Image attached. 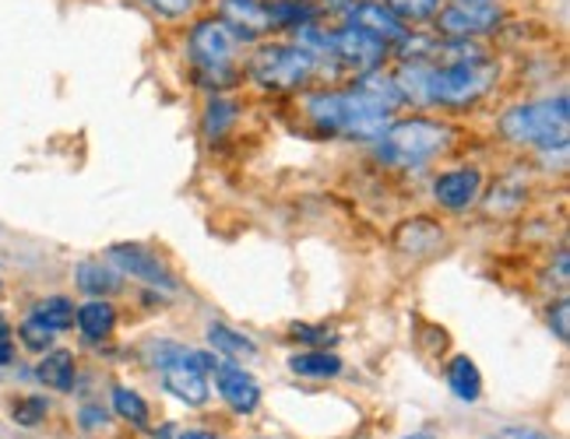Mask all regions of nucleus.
<instances>
[{
    "instance_id": "2",
    "label": "nucleus",
    "mask_w": 570,
    "mask_h": 439,
    "mask_svg": "<svg viewBox=\"0 0 570 439\" xmlns=\"http://www.w3.org/2000/svg\"><path fill=\"white\" fill-rule=\"evenodd\" d=\"M451 127L436 123L426 117H412V120H391V127L377 141V156L387 166L412 169V166H426L436 159L441 151L451 148Z\"/></svg>"
},
{
    "instance_id": "24",
    "label": "nucleus",
    "mask_w": 570,
    "mask_h": 439,
    "mask_svg": "<svg viewBox=\"0 0 570 439\" xmlns=\"http://www.w3.org/2000/svg\"><path fill=\"white\" fill-rule=\"evenodd\" d=\"M233 120H236V106L229 102V99H212L208 102V109H205V134L208 138H223L226 130L233 127Z\"/></svg>"
},
{
    "instance_id": "22",
    "label": "nucleus",
    "mask_w": 570,
    "mask_h": 439,
    "mask_svg": "<svg viewBox=\"0 0 570 439\" xmlns=\"http://www.w3.org/2000/svg\"><path fill=\"white\" fill-rule=\"evenodd\" d=\"M208 341H212V348L218 351V356H229V359H254L257 356V345L247 335H239V331H233V327H226V323H212L208 327Z\"/></svg>"
},
{
    "instance_id": "10",
    "label": "nucleus",
    "mask_w": 570,
    "mask_h": 439,
    "mask_svg": "<svg viewBox=\"0 0 570 439\" xmlns=\"http://www.w3.org/2000/svg\"><path fill=\"white\" fill-rule=\"evenodd\" d=\"M345 18H348L345 21L348 29H360L366 36H374L377 42H384V47L402 42V36H405V26L381 4V0H356V4L345 8Z\"/></svg>"
},
{
    "instance_id": "15",
    "label": "nucleus",
    "mask_w": 570,
    "mask_h": 439,
    "mask_svg": "<svg viewBox=\"0 0 570 439\" xmlns=\"http://www.w3.org/2000/svg\"><path fill=\"white\" fill-rule=\"evenodd\" d=\"M75 281H78V289L81 292H89L96 299H106V296H114L120 292V271L117 268H109V263H99V260H85L78 263V271H75Z\"/></svg>"
},
{
    "instance_id": "31",
    "label": "nucleus",
    "mask_w": 570,
    "mask_h": 439,
    "mask_svg": "<svg viewBox=\"0 0 570 439\" xmlns=\"http://www.w3.org/2000/svg\"><path fill=\"white\" fill-rule=\"evenodd\" d=\"M567 317H570V302L560 299V302H557V310H553V317H550V323H553V331H557L560 341H567Z\"/></svg>"
},
{
    "instance_id": "8",
    "label": "nucleus",
    "mask_w": 570,
    "mask_h": 439,
    "mask_svg": "<svg viewBox=\"0 0 570 439\" xmlns=\"http://www.w3.org/2000/svg\"><path fill=\"white\" fill-rule=\"evenodd\" d=\"M436 18V29L451 39H472V36H487L493 32L500 21H503V11L497 4H462V0H454L451 8H444Z\"/></svg>"
},
{
    "instance_id": "19",
    "label": "nucleus",
    "mask_w": 570,
    "mask_h": 439,
    "mask_svg": "<svg viewBox=\"0 0 570 439\" xmlns=\"http://www.w3.org/2000/svg\"><path fill=\"white\" fill-rule=\"evenodd\" d=\"M448 387L458 401H475L479 393H482V377H479V369L469 356H458L451 359L448 366Z\"/></svg>"
},
{
    "instance_id": "34",
    "label": "nucleus",
    "mask_w": 570,
    "mask_h": 439,
    "mask_svg": "<svg viewBox=\"0 0 570 439\" xmlns=\"http://www.w3.org/2000/svg\"><path fill=\"white\" fill-rule=\"evenodd\" d=\"M180 439H215V436L205 429H187V432H180Z\"/></svg>"
},
{
    "instance_id": "7",
    "label": "nucleus",
    "mask_w": 570,
    "mask_h": 439,
    "mask_svg": "<svg viewBox=\"0 0 570 439\" xmlns=\"http://www.w3.org/2000/svg\"><path fill=\"white\" fill-rule=\"evenodd\" d=\"M387 57V47L377 42L374 36H366L360 29H338L332 32V42H327V57H324V68L332 63L335 71L345 74H370L381 68V60Z\"/></svg>"
},
{
    "instance_id": "23",
    "label": "nucleus",
    "mask_w": 570,
    "mask_h": 439,
    "mask_svg": "<svg viewBox=\"0 0 570 439\" xmlns=\"http://www.w3.org/2000/svg\"><path fill=\"white\" fill-rule=\"evenodd\" d=\"M114 411L120 419H127L130 426H148V405L141 393L127 390V387H117L114 390Z\"/></svg>"
},
{
    "instance_id": "3",
    "label": "nucleus",
    "mask_w": 570,
    "mask_h": 439,
    "mask_svg": "<svg viewBox=\"0 0 570 439\" xmlns=\"http://www.w3.org/2000/svg\"><path fill=\"white\" fill-rule=\"evenodd\" d=\"M567 120L570 106L563 96L539 99L514 106L500 117V134L514 144H535V148H567Z\"/></svg>"
},
{
    "instance_id": "12",
    "label": "nucleus",
    "mask_w": 570,
    "mask_h": 439,
    "mask_svg": "<svg viewBox=\"0 0 570 439\" xmlns=\"http://www.w3.org/2000/svg\"><path fill=\"white\" fill-rule=\"evenodd\" d=\"M482 190V176L479 169H451L444 176H436V183H433V197H436V204H444L448 211H465L475 197Z\"/></svg>"
},
{
    "instance_id": "26",
    "label": "nucleus",
    "mask_w": 570,
    "mask_h": 439,
    "mask_svg": "<svg viewBox=\"0 0 570 439\" xmlns=\"http://www.w3.org/2000/svg\"><path fill=\"white\" fill-rule=\"evenodd\" d=\"M47 401L42 398H18L14 405H11V419L18 422V426H39L42 419H47Z\"/></svg>"
},
{
    "instance_id": "14",
    "label": "nucleus",
    "mask_w": 570,
    "mask_h": 439,
    "mask_svg": "<svg viewBox=\"0 0 570 439\" xmlns=\"http://www.w3.org/2000/svg\"><path fill=\"white\" fill-rule=\"evenodd\" d=\"M394 243H399L405 253L420 257V253H430L444 243V229L430 222V218H412V222H405L399 232H394Z\"/></svg>"
},
{
    "instance_id": "6",
    "label": "nucleus",
    "mask_w": 570,
    "mask_h": 439,
    "mask_svg": "<svg viewBox=\"0 0 570 439\" xmlns=\"http://www.w3.org/2000/svg\"><path fill=\"white\" fill-rule=\"evenodd\" d=\"M159 351H166V356H156V362L163 366L166 390L184 405H205L212 393L208 366H215V362L205 359V351H187L180 345H163Z\"/></svg>"
},
{
    "instance_id": "9",
    "label": "nucleus",
    "mask_w": 570,
    "mask_h": 439,
    "mask_svg": "<svg viewBox=\"0 0 570 439\" xmlns=\"http://www.w3.org/2000/svg\"><path fill=\"white\" fill-rule=\"evenodd\" d=\"M106 257H109V263H114L117 271L138 278L145 285H156V289H166V292L177 289V278L169 275L166 263L151 250L138 247V243H117V247H109Z\"/></svg>"
},
{
    "instance_id": "36",
    "label": "nucleus",
    "mask_w": 570,
    "mask_h": 439,
    "mask_svg": "<svg viewBox=\"0 0 570 439\" xmlns=\"http://www.w3.org/2000/svg\"><path fill=\"white\" fill-rule=\"evenodd\" d=\"M462 4H493V0H462Z\"/></svg>"
},
{
    "instance_id": "33",
    "label": "nucleus",
    "mask_w": 570,
    "mask_h": 439,
    "mask_svg": "<svg viewBox=\"0 0 570 439\" xmlns=\"http://www.w3.org/2000/svg\"><path fill=\"white\" fill-rule=\"evenodd\" d=\"M99 408H85V415H81V426H99V422H106V415H96Z\"/></svg>"
},
{
    "instance_id": "35",
    "label": "nucleus",
    "mask_w": 570,
    "mask_h": 439,
    "mask_svg": "<svg viewBox=\"0 0 570 439\" xmlns=\"http://www.w3.org/2000/svg\"><path fill=\"white\" fill-rule=\"evenodd\" d=\"M557 275H560V281H567V253H560V260H557Z\"/></svg>"
},
{
    "instance_id": "37",
    "label": "nucleus",
    "mask_w": 570,
    "mask_h": 439,
    "mask_svg": "<svg viewBox=\"0 0 570 439\" xmlns=\"http://www.w3.org/2000/svg\"><path fill=\"white\" fill-rule=\"evenodd\" d=\"M405 439H433V436H426V432H415V436H405Z\"/></svg>"
},
{
    "instance_id": "1",
    "label": "nucleus",
    "mask_w": 570,
    "mask_h": 439,
    "mask_svg": "<svg viewBox=\"0 0 570 439\" xmlns=\"http://www.w3.org/2000/svg\"><path fill=\"white\" fill-rule=\"evenodd\" d=\"M394 109L363 84L345 92H317L306 99V117L314 120L321 134H348V138H381L394 120Z\"/></svg>"
},
{
    "instance_id": "29",
    "label": "nucleus",
    "mask_w": 570,
    "mask_h": 439,
    "mask_svg": "<svg viewBox=\"0 0 570 439\" xmlns=\"http://www.w3.org/2000/svg\"><path fill=\"white\" fill-rule=\"evenodd\" d=\"M293 335L299 341H306V345H327V341H335V331H327V327H311V323H296Z\"/></svg>"
},
{
    "instance_id": "30",
    "label": "nucleus",
    "mask_w": 570,
    "mask_h": 439,
    "mask_svg": "<svg viewBox=\"0 0 570 439\" xmlns=\"http://www.w3.org/2000/svg\"><path fill=\"white\" fill-rule=\"evenodd\" d=\"M490 439H553V436H546L539 429H529V426H503Z\"/></svg>"
},
{
    "instance_id": "16",
    "label": "nucleus",
    "mask_w": 570,
    "mask_h": 439,
    "mask_svg": "<svg viewBox=\"0 0 570 439\" xmlns=\"http://www.w3.org/2000/svg\"><path fill=\"white\" fill-rule=\"evenodd\" d=\"M268 14H272V26L306 29V26H317L321 4H317V0H272Z\"/></svg>"
},
{
    "instance_id": "5",
    "label": "nucleus",
    "mask_w": 570,
    "mask_h": 439,
    "mask_svg": "<svg viewBox=\"0 0 570 439\" xmlns=\"http://www.w3.org/2000/svg\"><path fill=\"white\" fill-rule=\"evenodd\" d=\"M236 36L223 26L218 18H205L197 21L190 29V42H187V53L194 60L197 74L202 81L212 84H229L233 81V57H236Z\"/></svg>"
},
{
    "instance_id": "11",
    "label": "nucleus",
    "mask_w": 570,
    "mask_h": 439,
    "mask_svg": "<svg viewBox=\"0 0 570 439\" xmlns=\"http://www.w3.org/2000/svg\"><path fill=\"white\" fill-rule=\"evenodd\" d=\"M218 21L236 39H257L272 29L268 4H261V0H218Z\"/></svg>"
},
{
    "instance_id": "21",
    "label": "nucleus",
    "mask_w": 570,
    "mask_h": 439,
    "mask_svg": "<svg viewBox=\"0 0 570 439\" xmlns=\"http://www.w3.org/2000/svg\"><path fill=\"white\" fill-rule=\"evenodd\" d=\"M36 377L50 390H71L75 387V359L71 351H50L47 359L36 366Z\"/></svg>"
},
{
    "instance_id": "4",
    "label": "nucleus",
    "mask_w": 570,
    "mask_h": 439,
    "mask_svg": "<svg viewBox=\"0 0 570 439\" xmlns=\"http://www.w3.org/2000/svg\"><path fill=\"white\" fill-rule=\"evenodd\" d=\"M314 71H317L314 57L306 50H299V47H285V42L257 47L250 63H247V74L261 88H272V92H293V88L311 81Z\"/></svg>"
},
{
    "instance_id": "32",
    "label": "nucleus",
    "mask_w": 570,
    "mask_h": 439,
    "mask_svg": "<svg viewBox=\"0 0 570 439\" xmlns=\"http://www.w3.org/2000/svg\"><path fill=\"white\" fill-rule=\"evenodd\" d=\"M14 359V345H11V335H8V323L0 320V366H8Z\"/></svg>"
},
{
    "instance_id": "27",
    "label": "nucleus",
    "mask_w": 570,
    "mask_h": 439,
    "mask_svg": "<svg viewBox=\"0 0 570 439\" xmlns=\"http://www.w3.org/2000/svg\"><path fill=\"white\" fill-rule=\"evenodd\" d=\"M21 331V341H26V348H32V351H47L50 345H53V331H47L42 323H36V320H26L18 327Z\"/></svg>"
},
{
    "instance_id": "28",
    "label": "nucleus",
    "mask_w": 570,
    "mask_h": 439,
    "mask_svg": "<svg viewBox=\"0 0 570 439\" xmlns=\"http://www.w3.org/2000/svg\"><path fill=\"white\" fill-rule=\"evenodd\" d=\"M145 4L156 11L159 18L177 21V18H187L197 8V0H145Z\"/></svg>"
},
{
    "instance_id": "17",
    "label": "nucleus",
    "mask_w": 570,
    "mask_h": 439,
    "mask_svg": "<svg viewBox=\"0 0 570 439\" xmlns=\"http://www.w3.org/2000/svg\"><path fill=\"white\" fill-rule=\"evenodd\" d=\"M75 320H78V331H81L85 338L99 341V338H106V335L117 327V310H114V306H109L106 299H92V302L78 306Z\"/></svg>"
},
{
    "instance_id": "25",
    "label": "nucleus",
    "mask_w": 570,
    "mask_h": 439,
    "mask_svg": "<svg viewBox=\"0 0 570 439\" xmlns=\"http://www.w3.org/2000/svg\"><path fill=\"white\" fill-rule=\"evenodd\" d=\"M384 8L399 21H426L436 14L441 0H384Z\"/></svg>"
},
{
    "instance_id": "18",
    "label": "nucleus",
    "mask_w": 570,
    "mask_h": 439,
    "mask_svg": "<svg viewBox=\"0 0 570 439\" xmlns=\"http://www.w3.org/2000/svg\"><path fill=\"white\" fill-rule=\"evenodd\" d=\"M29 320L42 323L53 335H60V331H68V327L75 323V302L68 296H47L42 302H36V310H32Z\"/></svg>"
},
{
    "instance_id": "20",
    "label": "nucleus",
    "mask_w": 570,
    "mask_h": 439,
    "mask_svg": "<svg viewBox=\"0 0 570 439\" xmlns=\"http://www.w3.org/2000/svg\"><path fill=\"white\" fill-rule=\"evenodd\" d=\"M289 369L299 372V377L327 380V377H338V372H342V359L335 356V351H327V348H314V351H303V356H293Z\"/></svg>"
},
{
    "instance_id": "13",
    "label": "nucleus",
    "mask_w": 570,
    "mask_h": 439,
    "mask_svg": "<svg viewBox=\"0 0 570 439\" xmlns=\"http://www.w3.org/2000/svg\"><path fill=\"white\" fill-rule=\"evenodd\" d=\"M215 383H218V393H223V401L239 411V415H250L257 405H261V387L250 372H244L239 366H218L215 369Z\"/></svg>"
}]
</instances>
